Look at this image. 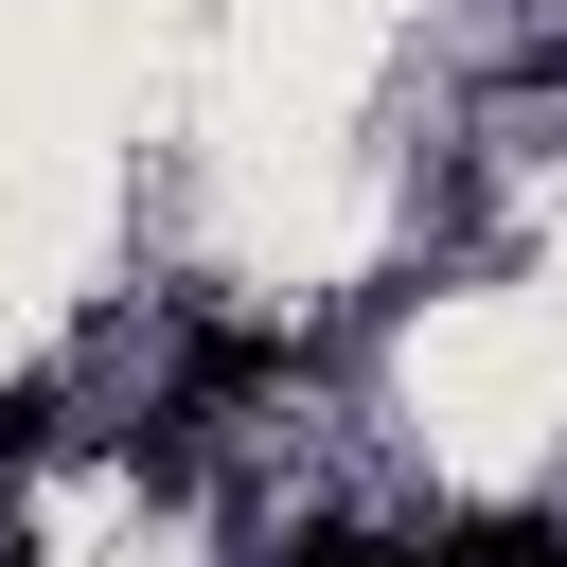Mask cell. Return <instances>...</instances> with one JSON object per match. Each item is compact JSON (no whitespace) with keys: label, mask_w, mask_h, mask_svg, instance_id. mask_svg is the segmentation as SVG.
Wrapping results in <instances>:
<instances>
[{"label":"cell","mask_w":567,"mask_h":567,"mask_svg":"<svg viewBox=\"0 0 567 567\" xmlns=\"http://www.w3.org/2000/svg\"><path fill=\"white\" fill-rule=\"evenodd\" d=\"M266 567H390V549H372V532H354V514H319V532H284V549H266Z\"/></svg>","instance_id":"cell-3"},{"label":"cell","mask_w":567,"mask_h":567,"mask_svg":"<svg viewBox=\"0 0 567 567\" xmlns=\"http://www.w3.org/2000/svg\"><path fill=\"white\" fill-rule=\"evenodd\" d=\"M284 372H301V337H266V319H213L195 337V408L213 390H284Z\"/></svg>","instance_id":"cell-1"},{"label":"cell","mask_w":567,"mask_h":567,"mask_svg":"<svg viewBox=\"0 0 567 567\" xmlns=\"http://www.w3.org/2000/svg\"><path fill=\"white\" fill-rule=\"evenodd\" d=\"M0 567H18V549H0Z\"/></svg>","instance_id":"cell-5"},{"label":"cell","mask_w":567,"mask_h":567,"mask_svg":"<svg viewBox=\"0 0 567 567\" xmlns=\"http://www.w3.org/2000/svg\"><path fill=\"white\" fill-rule=\"evenodd\" d=\"M443 567H567V514H478L443 532Z\"/></svg>","instance_id":"cell-2"},{"label":"cell","mask_w":567,"mask_h":567,"mask_svg":"<svg viewBox=\"0 0 567 567\" xmlns=\"http://www.w3.org/2000/svg\"><path fill=\"white\" fill-rule=\"evenodd\" d=\"M35 443H53V390H35V372H18V390H0V478H18V461H35Z\"/></svg>","instance_id":"cell-4"}]
</instances>
